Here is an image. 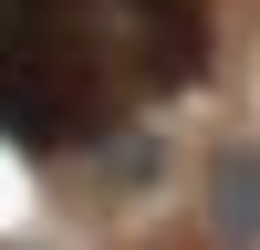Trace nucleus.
I'll return each mask as SVG.
<instances>
[{
  "instance_id": "obj_1",
  "label": "nucleus",
  "mask_w": 260,
  "mask_h": 250,
  "mask_svg": "<svg viewBox=\"0 0 260 250\" xmlns=\"http://www.w3.org/2000/svg\"><path fill=\"white\" fill-rule=\"evenodd\" d=\"M187 0H0V115L31 136H83L115 94L198 73Z\"/></svg>"
},
{
  "instance_id": "obj_2",
  "label": "nucleus",
  "mask_w": 260,
  "mask_h": 250,
  "mask_svg": "<svg viewBox=\"0 0 260 250\" xmlns=\"http://www.w3.org/2000/svg\"><path fill=\"white\" fill-rule=\"evenodd\" d=\"M198 240L260 250V136H219L198 157Z\"/></svg>"
},
{
  "instance_id": "obj_3",
  "label": "nucleus",
  "mask_w": 260,
  "mask_h": 250,
  "mask_svg": "<svg viewBox=\"0 0 260 250\" xmlns=\"http://www.w3.org/2000/svg\"><path fill=\"white\" fill-rule=\"evenodd\" d=\"M156 167H167V146L146 136V125H115V136L94 146V188H104V198H146Z\"/></svg>"
}]
</instances>
